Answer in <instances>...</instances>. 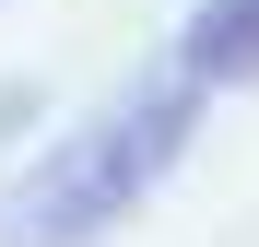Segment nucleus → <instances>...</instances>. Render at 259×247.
Returning <instances> with one entry per match:
<instances>
[{"instance_id": "nucleus-1", "label": "nucleus", "mask_w": 259, "mask_h": 247, "mask_svg": "<svg viewBox=\"0 0 259 247\" xmlns=\"http://www.w3.org/2000/svg\"><path fill=\"white\" fill-rule=\"evenodd\" d=\"M189 118H200V82L177 71V82H153V94H130L118 118H95L82 141H59L12 188L0 247H82V235H106L130 200H153V177L189 153Z\"/></svg>"}, {"instance_id": "nucleus-2", "label": "nucleus", "mask_w": 259, "mask_h": 247, "mask_svg": "<svg viewBox=\"0 0 259 247\" xmlns=\"http://www.w3.org/2000/svg\"><path fill=\"white\" fill-rule=\"evenodd\" d=\"M177 71L189 82H259V0H200Z\"/></svg>"}]
</instances>
